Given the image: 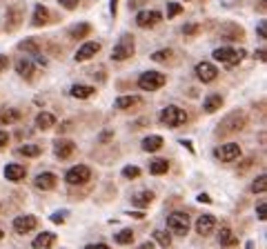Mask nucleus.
Listing matches in <instances>:
<instances>
[{
	"instance_id": "obj_31",
	"label": "nucleus",
	"mask_w": 267,
	"mask_h": 249,
	"mask_svg": "<svg viewBox=\"0 0 267 249\" xmlns=\"http://www.w3.org/2000/svg\"><path fill=\"white\" fill-rule=\"evenodd\" d=\"M92 94H94V87H87V85H73L72 87L73 98H89Z\"/></svg>"
},
{
	"instance_id": "obj_50",
	"label": "nucleus",
	"mask_w": 267,
	"mask_h": 249,
	"mask_svg": "<svg viewBox=\"0 0 267 249\" xmlns=\"http://www.w3.org/2000/svg\"><path fill=\"white\" fill-rule=\"evenodd\" d=\"M256 58H258V60H265V49H261V51L256 53Z\"/></svg>"
},
{
	"instance_id": "obj_24",
	"label": "nucleus",
	"mask_w": 267,
	"mask_h": 249,
	"mask_svg": "<svg viewBox=\"0 0 267 249\" xmlns=\"http://www.w3.org/2000/svg\"><path fill=\"white\" fill-rule=\"evenodd\" d=\"M31 23L36 25V27H40V25H47L49 23V9L43 5H36L34 9V18H31Z\"/></svg>"
},
{
	"instance_id": "obj_13",
	"label": "nucleus",
	"mask_w": 267,
	"mask_h": 249,
	"mask_svg": "<svg viewBox=\"0 0 267 249\" xmlns=\"http://www.w3.org/2000/svg\"><path fill=\"white\" fill-rule=\"evenodd\" d=\"M100 51V43H85L83 47L76 51V62H83V60H89V58H94L96 53Z\"/></svg>"
},
{
	"instance_id": "obj_33",
	"label": "nucleus",
	"mask_w": 267,
	"mask_h": 249,
	"mask_svg": "<svg viewBox=\"0 0 267 249\" xmlns=\"http://www.w3.org/2000/svg\"><path fill=\"white\" fill-rule=\"evenodd\" d=\"M114 240H116L118 245H131V243H134V231H131V229H122V231H118V234L114 236Z\"/></svg>"
},
{
	"instance_id": "obj_21",
	"label": "nucleus",
	"mask_w": 267,
	"mask_h": 249,
	"mask_svg": "<svg viewBox=\"0 0 267 249\" xmlns=\"http://www.w3.org/2000/svg\"><path fill=\"white\" fill-rule=\"evenodd\" d=\"M151 200H154V192H149V189H143V192L131 196V202H134L136 207H147Z\"/></svg>"
},
{
	"instance_id": "obj_10",
	"label": "nucleus",
	"mask_w": 267,
	"mask_h": 249,
	"mask_svg": "<svg viewBox=\"0 0 267 249\" xmlns=\"http://www.w3.org/2000/svg\"><path fill=\"white\" fill-rule=\"evenodd\" d=\"M36 225H38L36 216H31V214L18 216V218L14 221V231H16V234H29V231L36 229Z\"/></svg>"
},
{
	"instance_id": "obj_6",
	"label": "nucleus",
	"mask_w": 267,
	"mask_h": 249,
	"mask_svg": "<svg viewBox=\"0 0 267 249\" xmlns=\"http://www.w3.org/2000/svg\"><path fill=\"white\" fill-rule=\"evenodd\" d=\"M23 18H24V5H11L7 9V18H5V29L7 31H16V29L23 25Z\"/></svg>"
},
{
	"instance_id": "obj_5",
	"label": "nucleus",
	"mask_w": 267,
	"mask_h": 249,
	"mask_svg": "<svg viewBox=\"0 0 267 249\" xmlns=\"http://www.w3.org/2000/svg\"><path fill=\"white\" fill-rule=\"evenodd\" d=\"M165 85V76L160 72H145L141 78H138V87L145 91H156Z\"/></svg>"
},
{
	"instance_id": "obj_45",
	"label": "nucleus",
	"mask_w": 267,
	"mask_h": 249,
	"mask_svg": "<svg viewBox=\"0 0 267 249\" xmlns=\"http://www.w3.org/2000/svg\"><path fill=\"white\" fill-rule=\"evenodd\" d=\"M258 36H261V38H265V36H267V31H265V23L258 25Z\"/></svg>"
},
{
	"instance_id": "obj_38",
	"label": "nucleus",
	"mask_w": 267,
	"mask_h": 249,
	"mask_svg": "<svg viewBox=\"0 0 267 249\" xmlns=\"http://www.w3.org/2000/svg\"><path fill=\"white\" fill-rule=\"evenodd\" d=\"M170 56H171L170 49H160V51L151 53V60H165V58H170Z\"/></svg>"
},
{
	"instance_id": "obj_36",
	"label": "nucleus",
	"mask_w": 267,
	"mask_h": 249,
	"mask_svg": "<svg viewBox=\"0 0 267 249\" xmlns=\"http://www.w3.org/2000/svg\"><path fill=\"white\" fill-rule=\"evenodd\" d=\"M122 176H125V178H138V176H141V169H138L136 165H129V167L122 169Z\"/></svg>"
},
{
	"instance_id": "obj_16",
	"label": "nucleus",
	"mask_w": 267,
	"mask_h": 249,
	"mask_svg": "<svg viewBox=\"0 0 267 249\" xmlns=\"http://www.w3.org/2000/svg\"><path fill=\"white\" fill-rule=\"evenodd\" d=\"M53 243H56V234H51V231H43V234H38L34 238L31 247L34 249H49V247H53Z\"/></svg>"
},
{
	"instance_id": "obj_49",
	"label": "nucleus",
	"mask_w": 267,
	"mask_h": 249,
	"mask_svg": "<svg viewBox=\"0 0 267 249\" xmlns=\"http://www.w3.org/2000/svg\"><path fill=\"white\" fill-rule=\"evenodd\" d=\"M198 200H200V202H209V196H207V194H200Z\"/></svg>"
},
{
	"instance_id": "obj_4",
	"label": "nucleus",
	"mask_w": 267,
	"mask_h": 249,
	"mask_svg": "<svg viewBox=\"0 0 267 249\" xmlns=\"http://www.w3.org/2000/svg\"><path fill=\"white\" fill-rule=\"evenodd\" d=\"M185 120H187V114H185L183 109H178V107H174V105L165 107V109L160 111V123L167 124V127H178V124H183Z\"/></svg>"
},
{
	"instance_id": "obj_39",
	"label": "nucleus",
	"mask_w": 267,
	"mask_h": 249,
	"mask_svg": "<svg viewBox=\"0 0 267 249\" xmlns=\"http://www.w3.org/2000/svg\"><path fill=\"white\" fill-rule=\"evenodd\" d=\"M196 31H198V25H194V23H192V25H185V27H183V34H185V36H194Z\"/></svg>"
},
{
	"instance_id": "obj_14",
	"label": "nucleus",
	"mask_w": 267,
	"mask_h": 249,
	"mask_svg": "<svg viewBox=\"0 0 267 249\" xmlns=\"http://www.w3.org/2000/svg\"><path fill=\"white\" fill-rule=\"evenodd\" d=\"M214 227H216V218L209 214L200 216L198 221H196V231H198V236H209L214 231Z\"/></svg>"
},
{
	"instance_id": "obj_48",
	"label": "nucleus",
	"mask_w": 267,
	"mask_h": 249,
	"mask_svg": "<svg viewBox=\"0 0 267 249\" xmlns=\"http://www.w3.org/2000/svg\"><path fill=\"white\" fill-rule=\"evenodd\" d=\"M109 9H112V14H116V9H118V0H112V2H109Z\"/></svg>"
},
{
	"instance_id": "obj_1",
	"label": "nucleus",
	"mask_w": 267,
	"mask_h": 249,
	"mask_svg": "<svg viewBox=\"0 0 267 249\" xmlns=\"http://www.w3.org/2000/svg\"><path fill=\"white\" fill-rule=\"evenodd\" d=\"M245 123H247V118H245L243 111H232V114H227L223 120H220V124L216 127V134H236V131H241L245 127Z\"/></svg>"
},
{
	"instance_id": "obj_2",
	"label": "nucleus",
	"mask_w": 267,
	"mask_h": 249,
	"mask_svg": "<svg viewBox=\"0 0 267 249\" xmlns=\"http://www.w3.org/2000/svg\"><path fill=\"white\" fill-rule=\"evenodd\" d=\"M167 227L176 236H187V231H190V216L185 214V211H171L167 216Z\"/></svg>"
},
{
	"instance_id": "obj_27",
	"label": "nucleus",
	"mask_w": 267,
	"mask_h": 249,
	"mask_svg": "<svg viewBox=\"0 0 267 249\" xmlns=\"http://www.w3.org/2000/svg\"><path fill=\"white\" fill-rule=\"evenodd\" d=\"M18 49H20V51H27V53H34V56H38V53H40V45H38V40H36V38L23 40V43L18 45Z\"/></svg>"
},
{
	"instance_id": "obj_25",
	"label": "nucleus",
	"mask_w": 267,
	"mask_h": 249,
	"mask_svg": "<svg viewBox=\"0 0 267 249\" xmlns=\"http://www.w3.org/2000/svg\"><path fill=\"white\" fill-rule=\"evenodd\" d=\"M16 72H18L23 78H27V80H29V78L34 76V62H31V60H18V65H16Z\"/></svg>"
},
{
	"instance_id": "obj_47",
	"label": "nucleus",
	"mask_w": 267,
	"mask_h": 249,
	"mask_svg": "<svg viewBox=\"0 0 267 249\" xmlns=\"http://www.w3.org/2000/svg\"><path fill=\"white\" fill-rule=\"evenodd\" d=\"M138 249H154V243H151V240H147V243H143Z\"/></svg>"
},
{
	"instance_id": "obj_23",
	"label": "nucleus",
	"mask_w": 267,
	"mask_h": 249,
	"mask_svg": "<svg viewBox=\"0 0 267 249\" xmlns=\"http://www.w3.org/2000/svg\"><path fill=\"white\" fill-rule=\"evenodd\" d=\"M220 105H223V98H220L218 94H212V96L205 98L203 109L207 111V114H214V111H218V109H220Z\"/></svg>"
},
{
	"instance_id": "obj_26",
	"label": "nucleus",
	"mask_w": 267,
	"mask_h": 249,
	"mask_svg": "<svg viewBox=\"0 0 267 249\" xmlns=\"http://www.w3.org/2000/svg\"><path fill=\"white\" fill-rule=\"evenodd\" d=\"M167 172H170L167 160L156 158V160H151V163H149V174H154V176H163V174H167Z\"/></svg>"
},
{
	"instance_id": "obj_7",
	"label": "nucleus",
	"mask_w": 267,
	"mask_h": 249,
	"mask_svg": "<svg viewBox=\"0 0 267 249\" xmlns=\"http://www.w3.org/2000/svg\"><path fill=\"white\" fill-rule=\"evenodd\" d=\"M89 178H92V169H89L87 165H76V167H72L65 174V180H67L69 185H83Z\"/></svg>"
},
{
	"instance_id": "obj_35",
	"label": "nucleus",
	"mask_w": 267,
	"mask_h": 249,
	"mask_svg": "<svg viewBox=\"0 0 267 249\" xmlns=\"http://www.w3.org/2000/svg\"><path fill=\"white\" fill-rule=\"evenodd\" d=\"M265 189H267V176H265V174H261V176L252 182V192L254 194H263Z\"/></svg>"
},
{
	"instance_id": "obj_11",
	"label": "nucleus",
	"mask_w": 267,
	"mask_h": 249,
	"mask_svg": "<svg viewBox=\"0 0 267 249\" xmlns=\"http://www.w3.org/2000/svg\"><path fill=\"white\" fill-rule=\"evenodd\" d=\"M196 76H198V80H203V82H212V80H216V76H218V69L214 67L212 62H198V65H196Z\"/></svg>"
},
{
	"instance_id": "obj_40",
	"label": "nucleus",
	"mask_w": 267,
	"mask_h": 249,
	"mask_svg": "<svg viewBox=\"0 0 267 249\" xmlns=\"http://www.w3.org/2000/svg\"><path fill=\"white\" fill-rule=\"evenodd\" d=\"M58 2L65 7V9H76L78 7V0H58Z\"/></svg>"
},
{
	"instance_id": "obj_28",
	"label": "nucleus",
	"mask_w": 267,
	"mask_h": 249,
	"mask_svg": "<svg viewBox=\"0 0 267 249\" xmlns=\"http://www.w3.org/2000/svg\"><path fill=\"white\" fill-rule=\"evenodd\" d=\"M89 31H92V25H89V23H80V25H73V27L69 29V36H72V38H85Z\"/></svg>"
},
{
	"instance_id": "obj_17",
	"label": "nucleus",
	"mask_w": 267,
	"mask_h": 249,
	"mask_svg": "<svg viewBox=\"0 0 267 249\" xmlns=\"http://www.w3.org/2000/svg\"><path fill=\"white\" fill-rule=\"evenodd\" d=\"M56 176L53 174H49V172H45V174H38L36 176V180H34V185L38 187V189H43V192H49V189H53L56 187Z\"/></svg>"
},
{
	"instance_id": "obj_34",
	"label": "nucleus",
	"mask_w": 267,
	"mask_h": 249,
	"mask_svg": "<svg viewBox=\"0 0 267 249\" xmlns=\"http://www.w3.org/2000/svg\"><path fill=\"white\" fill-rule=\"evenodd\" d=\"M154 240L160 245V247H170V245H171V236L167 234L165 229H156L154 231Z\"/></svg>"
},
{
	"instance_id": "obj_42",
	"label": "nucleus",
	"mask_w": 267,
	"mask_h": 249,
	"mask_svg": "<svg viewBox=\"0 0 267 249\" xmlns=\"http://www.w3.org/2000/svg\"><path fill=\"white\" fill-rule=\"evenodd\" d=\"M65 216H67V214H65V211H63V214H53V216H51V223H56V225H60V223H65Z\"/></svg>"
},
{
	"instance_id": "obj_51",
	"label": "nucleus",
	"mask_w": 267,
	"mask_h": 249,
	"mask_svg": "<svg viewBox=\"0 0 267 249\" xmlns=\"http://www.w3.org/2000/svg\"><path fill=\"white\" fill-rule=\"evenodd\" d=\"M2 236H5V234H2V231H0V240H2Z\"/></svg>"
},
{
	"instance_id": "obj_37",
	"label": "nucleus",
	"mask_w": 267,
	"mask_h": 249,
	"mask_svg": "<svg viewBox=\"0 0 267 249\" xmlns=\"http://www.w3.org/2000/svg\"><path fill=\"white\" fill-rule=\"evenodd\" d=\"M180 11H183V7H180V5H176V2H170V5H167V16H170V18H174V16H178Z\"/></svg>"
},
{
	"instance_id": "obj_18",
	"label": "nucleus",
	"mask_w": 267,
	"mask_h": 249,
	"mask_svg": "<svg viewBox=\"0 0 267 249\" xmlns=\"http://www.w3.org/2000/svg\"><path fill=\"white\" fill-rule=\"evenodd\" d=\"M24 176H27V169H24L23 167V165H7V167H5V178H7V180H23V178Z\"/></svg>"
},
{
	"instance_id": "obj_44",
	"label": "nucleus",
	"mask_w": 267,
	"mask_h": 249,
	"mask_svg": "<svg viewBox=\"0 0 267 249\" xmlns=\"http://www.w3.org/2000/svg\"><path fill=\"white\" fill-rule=\"evenodd\" d=\"M7 140H9V136H7V131H0V147H5Z\"/></svg>"
},
{
	"instance_id": "obj_46",
	"label": "nucleus",
	"mask_w": 267,
	"mask_h": 249,
	"mask_svg": "<svg viewBox=\"0 0 267 249\" xmlns=\"http://www.w3.org/2000/svg\"><path fill=\"white\" fill-rule=\"evenodd\" d=\"M85 249H109V247H107V245H100V243H98V245H87Z\"/></svg>"
},
{
	"instance_id": "obj_32",
	"label": "nucleus",
	"mask_w": 267,
	"mask_h": 249,
	"mask_svg": "<svg viewBox=\"0 0 267 249\" xmlns=\"http://www.w3.org/2000/svg\"><path fill=\"white\" fill-rule=\"evenodd\" d=\"M18 153L20 156H27V158H36V156H40V147L38 145H23V147L18 149Z\"/></svg>"
},
{
	"instance_id": "obj_12",
	"label": "nucleus",
	"mask_w": 267,
	"mask_h": 249,
	"mask_svg": "<svg viewBox=\"0 0 267 249\" xmlns=\"http://www.w3.org/2000/svg\"><path fill=\"white\" fill-rule=\"evenodd\" d=\"M53 151H56V158H58V160H67V158H72V156H73L76 145H73L72 140H56Z\"/></svg>"
},
{
	"instance_id": "obj_22",
	"label": "nucleus",
	"mask_w": 267,
	"mask_h": 249,
	"mask_svg": "<svg viewBox=\"0 0 267 249\" xmlns=\"http://www.w3.org/2000/svg\"><path fill=\"white\" fill-rule=\"evenodd\" d=\"M236 243H238V240L234 238L232 229H229L227 225L220 227V231H218V245H220V247H232V245H236Z\"/></svg>"
},
{
	"instance_id": "obj_9",
	"label": "nucleus",
	"mask_w": 267,
	"mask_h": 249,
	"mask_svg": "<svg viewBox=\"0 0 267 249\" xmlns=\"http://www.w3.org/2000/svg\"><path fill=\"white\" fill-rule=\"evenodd\" d=\"M214 153H216V158L223 160V163H232V160L241 158V147H238L236 143H227V145H223V147H218Z\"/></svg>"
},
{
	"instance_id": "obj_3",
	"label": "nucleus",
	"mask_w": 267,
	"mask_h": 249,
	"mask_svg": "<svg viewBox=\"0 0 267 249\" xmlns=\"http://www.w3.org/2000/svg\"><path fill=\"white\" fill-rule=\"evenodd\" d=\"M214 58L220 62H227L229 67L238 65V62L245 58V49H232V47H220V49H214Z\"/></svg>"
},
{
	"instance_id": "obj_29",
	"label": "nucleus",
	"mask_w": 267,
	"mask_h": 249,
	"mask_svg": "<svg viewBox=\"0 0 267 249\" xmlns=\"http://www.w3.org/2000/svg\"><path fill=\"white\" fill-rule=\"evenodd\" d=\"M160 147H163V138H160V136H147V138L143 140V149H145V151H158Z\"/></svg>"
},
{
	"instance_id": "obj_30",
	"label": "nucleus",
	"mask_w": 267,
	"mask_h": 249,
	"mask_svg": "<svg viewBox=\"0 0 267 249\" xmlns=\"http://www.w3.org/2000/svg\"><path fill=\"white\" fill-rule=\"evenodd\" d=\"M138 102H141V98L138 96H121L116 100V107L118 109H129V107H136Z\"/></svg>"
},
{
	"instance_id": "obj_19",
	"label": "nucleus",
	"mask_w": 267,
	"mask_h": 249,
	"mask_svg": "<svg viewBox=\"0 0 267 249\" xmlns=\"http://www.w3.org/2000/svg\"><path fill=\"white\" fill-rule=\"evenodd\" d=\"M53 124H56V116L49 114V111H40L38 116H36V127L38 129H51Z\"/></svg>"
},
{
	"instance_id": "obj_15",
	"label": "nucleus",
	"mask_w": 267,
	"mask_h": 249,
	"mask_svg": "<svg viewBox=\"0 0 267 249\" xmlns=\"http://www.w3.org/2000/svg\"><path fill=\"white\" fill-rule=\"evenodd\" d=\"M160 18H163L160 11H141L136 16V23L138 27H154L156 23H160Z\"/></svg>"
},
{
	"instance_id": "obj_20",
	"label": "nucleus",
	"mask_w": 267,
	"mask_h": 249,
	"mask_svg": "<svg viewBox=\"0 0 267 249\" xmlns=\"http://www.w3.org/2000/svg\"><path fill=\"white\" fill-rule=\"evenodd\" d=\"M20 118H23L20 111L14 109V107H7V109L0 111V124H14V123H18Z\"/></svg>"
},
{
	"instance_id": "obj_8",
	"label": "nucleus",
	"mask_w": 267,
	"mask_h": 249,
	"mask_svg": "<svg viewBox=\"0 0 267 249\" xmlns=\"http://www.w3.org/2000/svg\"><path fill=\"white\" fill-rule=\"evenodd\" d=\"M131 53H134V38L131 36H122L121 43L112 51V60H127V58H131Z\"/></svg>"
},
{
	"instance_id": "obj_41",
	"label": "nucleus",
	"mask_w": 267,
	"mask_h": 249,
	"mask_svg": "<svg viewBox=\"0 0 267 249\" xmlns=\"http://www.w3.org/2000/svg\"><path fill=\"white\" fill-rule=\"evenodd\" d=\"M265 209H267V205H265V202H261V205H258V207H256L258 221H265Z\"/></svg>"
},
{
	"instance_id": "obj_43",
	"label": "nucleus",
	"mask_w": 267,
	"mask_h": 249,
	"mask_svg": "<svg viewBox=\"0 0 267 249\" xmlns=\"http://www.w3.org/2000/svg\"><path fill=\"white\" fill-rule=\"evenodd\" d=\"M7 67H9V58H7V56H2V53H0V72H5Z\"/></svg>"
}]
</instances>
